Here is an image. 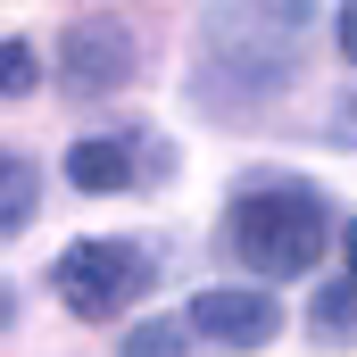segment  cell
<instances>
[{
	"label": "cell",
	"mask_w": 357,
	"mask_h": 357,
	"mask_svg": "<svg viewBox=\"0 0 357 357\" xmlns=\"http://www.w3.org/2000/svg\"><path fill=\"white\" fill-rule=\"evenodd\" d=\"M33 208H42V175H33V158L0 150V241H8V233H25V225H33Z\"/></svg>",
	"instance_id": "8992f818"
},
{
	"label": "cell",
	"mask_w": 357,
	"mask_h": 357,
	"mask_svg": "<svg viewBox=\"0 0 357 357\" xmlns=\"http://www.w3.org/2000/svg\"><path fill=\"white\" fill-rule=\"evenodd\" d=\"M8 316H17V291H8V282H0V324H8Z\"/></svg>",
	"instance_id": "7c38bea8"
},
{
	"label": "cell",
	"mask_w": 357,
	"mask_h": 357,
	"mask_svg": "<svg viewBox=\"0 0 357 357\" xmlns=\"http://www.w3.org/2000/svg\"><path fill=\"white\" fill-rule=\"evenodd\" d=\"M183 324L199 341H216V349H266L274 333H282V307H274L266 291H199L183 307Z\"/></svg>",
	"instance_id": "3957f363"
},
{
	"label": "cell",
	"mask_w": 357,
	"mask_h": 357,
	"mask_svg": "<svg viewBox=\"0 0 357 357\" xmlns=\"http://www.w3.org/2000/svg\"><path fill=\"white\" fill-rule=\"evenodd\" d=\"M33 42H0V91H33Z\"/></svg>",
	"instance_id": "9c48e42d"
},
{
	"label": "cell",
	"mask_w": 357,
	"mask_h": 357,
	"mask_svg": "<svg viewBox=\"0 0 357 357\" xmlns=\"http://www.w3.org/2000/svg\"><path fill=\"white\" fill-rule=\"evenodd\" d=\"M67 183L75 191H125L133 183V150L125 142H75L67 150Z\"/></svg>",
	"instance_id": "5b68a950"
},
{
	"label": "cell",
	"mask_w": 357,
	"mask_h": 357,
	"mask_svg": "<svg viewBox=\"0 0 357 357\" xmlns=\"http://www.w3.org/2000/svg\"><path fill=\"white\" fill-rule=\"evenodd\" d=\"M341 50H349V59H357V0H349V8H341Z\"/></svg>",
	"instance_id": "8fae6325"
},
{
	"label": "cell",
	"mask_w": 357,
	"mask_h": 357,
	"mask_svg": "<svg viewBox=\"0 0 357 357\" xmlns=\"http://www.w3.org/2000/svg\"><path fill=\"white\" fill-rule=\"evenodd\" d=\"M183 341H191V324H142L125 341V357H183Z\"/></svg>",
	"instance_id": "ba28073f"
},
{
	"label": "cell",
	"mask_w": 357,
	"mask_h": 357,
	"mask_svg": "<svg viewBox=\"0 0 357 357\" xmlns=\"http://www.w3.org/2000/svg\"><path fill=\"white\" fill-rule=\"evenodd\" d=\"M150 282H158V258L133 241H67L59 258V299L75 316H125Z\"/></svg>",
	"instance_id": "7a4b0ae2"
},
{
	"label": "cell",
	"mask_w": 357,
	"mask_h": 357,
	"mask_svg": "<svg viewBox=\"0 0 357 357\" xmlns=\"http://www.w3.org/2000/svg\"><path fill=\"white\" fill-rule=\"evenodd\" d=\"M133 75V33L116 25V17H84L75 33H67V84L75 91H108Z\"/></svg>",
	"instance_id": "277c9868"
},
{
	"label": "cell",
	"mask_w": 357,
	"mask_h": 357,
	"mask_svg": "<svg viewBox=\"0 0 357 357\" xmlns=\"http://www.w3.org/2000/svg\"><path fill=\"white\" fill-rule=\"evenodd\" d=\"M341 266H349V282H357V216L341 225Z\"/></svg>",
	"instance_id": "30bf717a"
},
{
	"label": "cell",
	"mask_w": 357,
	"mask_h": 357,
	"mask_svg": "<svg viewBox=\"0 0 357 357\" xmlns=\"http://www.w3.org/2000/svg\"><path fill=\"white\" fill-rule=\"evenodd\" d=\"M225 241H233V258L250 274H307L324 258V199L307 191V183L291 175H258L241 199H233V216H225Z\"/></svg>",
	"instance_id": "6da1fadb"
},
{
	"label": "cell",
	"mask_w": 357,
	"mask_h": 357,
	"mask_svg": "<svg viewBox=\"0 0 357 357\" xmlns=\"http://www.w3.org/2000/svg\"><path fill=\"white\" fill-rule=\"evenodd\" d=\"M316 341L324 349H357V282H324L316 291Z\"/></svg>",
	"instance_id": "52a82bcc"
}]
</instances>
